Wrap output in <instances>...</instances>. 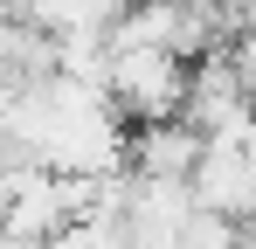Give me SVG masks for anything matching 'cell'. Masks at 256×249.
Masks as SVG:
<instances>
[{
    "label": "cell",
    "instance_id": "cell-3",
    "mask_svg": "<svg viewBox=\"0 0 256 249\" xmlns=\"http://www.w3.org/2000/svg\"><path fill=\"white\" fill-rule=\"evenodd\" d=\"M201 160H208V138L187 118L138 124V132H132V173H138V180H194Z\"/></svg>",
    "mask_w": 256,
    "mask_h": 249
},
{
    "label": "cell",
    "instance_id": "cell-5",
    "mask_svg": "<svg viewBox=\"0 0 256 249\" xmlns=\"http://www.w3.org/2000/svg\"><path fill=\"white\" fill-rule=\"evenodd\" d=\"M242 152H250V166H256V132H250V146H242Z\"/></svg>",
    "mask_w": 256,
    "mask_h": 249
},
{
    "label": "cell",
    "instance_id": "cell-4",
    "mask_svg": "<svg viewBox=\"0 0 256 249\" xmlns=\"http://www.w3.org/2000/svg\"><path fill=\"white\" fill-rule=\"evenodd\" d=\"M7 7H14V21H35L42 35L70 42V35H111L132 0H7Z\"/></svg>",
    "mask_w": 256,
    "mask_h": 249
},
{
    "label": "cell",
    "instance_id": "cell-2",
    "mask_svg": "<svg viewBox=\"0 0 256 249\" xmlns=\"http://www.w3.org/2000/svg\"><path fill=\"white\" fill-rule=\"evenodd\" d=\"M194 201L201 214H222V222H256V166L242 146H208V160L194 173Z\"/></svg>",
    "mask_w": 256,
    "mask_h": 249
},
{
    "label": "cell",
    "instance_id": "cell-1",
    "mask_svg": "<svg viewBox=\"0 0 256 249\" xmlns=\"http://www.w3.org/2000/svg\"><path fill=\"white\" fill-rule=\"evenodd\" d=\"M187 62L173 48H125L111 70V104L138 124H173L187 111Z\"/></svg>",
    "mask_w": 256,
    "mask_h": 249
}]
</instances>
